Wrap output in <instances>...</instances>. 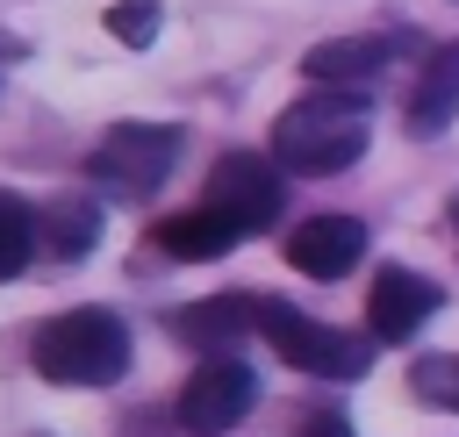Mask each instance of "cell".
Here are the masks:
<instances>
[{
	"label": "cell",
	"mask_w": 459,
	"mask_h": 437,
	"mask_svg": "<svg viewBox=\"0 0 459 437\" xmlns=\"http://www.w3.org/2000/svg\"><path fill=\"white\" fill-rule=\"evenodd\" d=\"M366 136H373V115L359 93H308V100H287L280 122H273V158L287 172H344L366 158Z\"/></svg>",
	"instance_id": "6da1fadb"
},
{
	"label": "cell",
	"mask_w": 459,
	"mask_h": 437,
	"mask_svg": "<svg viewBox=\"0 0 459 437\" xmlns=\"http://www.w3.org/2000/svg\"><path fill=\"white\" fill-rule=\"evenodd\" d=\"M36 373L57 387H108L129 373V330L108 308H65L36 330Z\"/></svg>",
	"instance_id": "7a4b0ae2"
},
{
	"label": "cell",
	"mask_w": 459,
	"mask_h": 437,
	"mask_svg": "<svg viewBox=\"0 0 459 437\" xmlns=\"http://www.w3.org/2000/svg\"><path fill=\"white\" fill-rule=\"evenodd\" d=\"M258 337H265L294 373H316V380H359V373L373 365L366 337L330 330V322H308V315L287 308L280 294H258Z\"/></svg>",
	"instance_id": "3957f363"
},
{
	"label": "cell",
	"mask_w": 459,
	"mask_h": 437,
	"mask_svg": "<svg viewBox=\"0 0 459 437\" xmlns=\"http://www.w3.org/2000/svg\"><path fill=\"white\" fill-rule=\"evenodd\" d=\"M172 158H179V129L172 122H115L93 143L86 179H100L122 201H143V193H158V179L172 172Z\"/></svg>",
	"instance_id": "277c9868"
},
{
	"label": "cell",
	"mask_w": 459,
	"mask_h": 437,
	"mask_svg": "<svg viewBox=\"0 0 459 437\" xmlns=\"http://www.w3.org/2000/svg\"><path fill=\"white\" fill-rule=\"evenodd\" d=\"M251 401H258L251 365L230 358V351H208V358L186 373V387H179V430H186V437H230V430L251 416Z\"/></svg>",
	"instance_id": "5b68a950"
},
{
	"label": "cell",
	"mask_w": 459,
	"mask_h": 437,
	"mask_svg": "<svg viewBox=\"0 0 459 437\" xmlns=\"http://www.w3.org/2000/svg\"><path fill=\"white\" fill-rule=\"evenodd\" d=\"M208 201H215L222 215H237V229H265V222L280 215V201H287V179H280L273 158L230 150V158H215V172H208Z\"/></svg>",
	"instance_id": "8992f818"
},
{
	"label": "cell",
	"mask_w": 459,
	"mask_h": 437,
	"mask_svg": "<svg viewBox=\"0 0 459 437\" xmlns=\"http://www.w3.org/2000/svg\"><path fill=\"white\" fill-rule=\"evenodd\" d=\"M366 258V222L359 215H308L301 229H287V265L308 279H344Z\"/></svg>",
	"instance_id": "52a82bcc"
},
{
	"label": "cell",
	"mask_w": 459,
	"mask_h": 437,
	"mask_svg": "<svg viewBox=\"0 0 459 437\" xmlns=\"http://www.w3.org/2000/svg\"><path fill=\"white\" fill-rule=\"evenodd\" d=\"M437 287L423 279V272H402V265H387V272H373V294H366V330L380 337V344H402V337H416L430 315H437Z\"/></svg>",
	"instance_id": "ba28073f"
},
{
	"label": "cell",
	"mask_w": 459,
	"mask_h": 437,
	"mask_svg": "<svg viewBox=\"0 0 459 437\" xmlns=\"http://www.w3.org/2000/svg\"><path fill=\"white\" fill-rule=\"evenodd\" d=\"M251 330H258V294H208L172 308V337L194 351H237Z\"/></svg>",
	"instance_id": "9c48e42d"
},
{
	"label": "cell",
	"mask_w": 459,
	"mask_h": 437,
	"mask_svg": "<svg viewBox=\"0 0 459 437\" xmlns=\"http://www.w3.org/2000/svg\"><path fill=\"white\" fill-rule=\"evenodd\" d=\"M237 236H244V229H237V215H222L215 201H201V208H186V215H165V222L151 229V244H158L165 258H186V265L222 258Z\"/></svg>",
	"instance_id": "30bf717a"
},
{
	"label": "cell",
	"mask_w": 459,
	"mask_h": 437,
	"mask_svg": "<svg viewBox=\"0 0 459 437\" xmlns=\"http://www.w3.org/2000/svg\"><path fill=\"white\" fill-rule=\"evenodd\" d=\"M394 50H402L394 36H330V43H316V50L301 57V72H308L316 86H366Z\"/></svg>",
	"instance_id": "8fae6325"
},
{
	"label": "cell",
	"mask_w": 459,
	"mask_h": 437,
	"mask_svg": "<svg viewBox=\"0 0 459 437\" xmlns=\"http://www.w3.org/2000/svg\"><path fill=\"white\" fill-rule=\"evenodd\" d=\"M459 122V43H437L430 64L416 72V93H409V129L416 136H445Z\"/></svg>",
	"instance_id": "7c38bea8"
},
{
	"label": "cell",
	"mask_w": 459,
	"mask_h": 437,
	"mask_svg": "<svg viewBox=\"0 0 459 437\" xmlns=\"http://www.w3.org/2000/svg\"><path fill=\"white\" fill-rule=\"evenodd\" d=\"M36 244H43L36 208H29L22 193H7V186H0V279H14V272L36 258Z\"/></svg>",
	"instance_id": "4fadbf2b"
},
{
	"label": "cell",
	"mask_w": 459,
	"mask_h": 437,
	"mask_svg": "<svg viewBox=\"0 0 459 437\" xmlns=\"http://www.w3.org/2000/svg\"><path fill=\"white\" fill-rule=\"evenodd\" d=\"M93 236H100V215L86 208V201H57L50 215H43V244L72 265V258H86L93 251Z\"/></svg>",
	"instance_id": "5bb4252c"
},
{
	"label": "cell",
	"mask_w": 459,
	"mask_h": 437,
	"mask_svg": "<svg viewBox=\"0 0 459 437\" xmlns=\"http://www.w3.org/2000/svg\"><path fill=\"white\" fill-rule=\"evenodd\" d=\"M108 36H122V43H151L158 36V0H115L108 7Z\"/></svg>",
	"instance_id": "9a60e30c"
},
{
	"label": "cell",
	"mask_w": 459,
	"mask_h": 437,
	"mask_svg": "<svg viewBox=\"0 0 459 437\" xmlns=\"http://www.w3.org/2000/svg\"><path fill=\"white\" fill-rule=\"evenodd\" d=\"M416 394L437 408H459V358H423L416 365Z\"/></svg>",
	"instance_id": "2e32d148"
},
{
	"label": "cell",
	"mask_w": 459,
	"mask_h": 437,
	"mask_svg": "<svg viewBox=\"0 0 459 437\" xmlns=\"http://www.w3.org/2000/svg\"><path fill=\"white\" fill-rule=\"evenodd\" d=\"M287 437H351V423H344V408H330V401H301V416H294Z\"/></svg>",
	"instance_id": "e0dca14e"
},
{
	"label": "cell",
	"mask_w": 459,
	"mask_h": 437,
	"mask_svg": "<svg viewBox=\"0 0 459 437\" xmlns=\"http://www.w3.org/2000/svg\"><path fill=\"white\" fill-rule=\"evenodd\" d=\"M452 229H459V201H452Z\"/></svg>",
	"instance_id": "ac0fdd59"
}]
</instances>
